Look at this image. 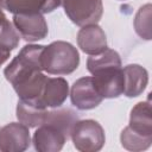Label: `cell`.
<instances>
[{
    "label": "cell",
    "mask_w": 152,
    "mask_h": 152,
    "mask_svg": "<svg viewBox=\"0 0 152 152\" xmlns=\"http://www.w3.org/2000/svg\"><path fill=\"white\" fill-rule=\"evenodd\" d=\"M124 72V95L137 97L142 94L148 83V72L139 64H128L122 68Z\"/></svg>",
    "instance_id": "4fadbf2b"
},
{
    "label": "cell",
    "mask_w": 152,
    "mask_h": 152,
    "mask_svg": "<svg viewBox=\"0 0 152 152\" xmlns=\"http://www.w3.org/2000/svg\"><path fill=\"white\" fill-rule=\"evenodd\" d=\"M13 25L20 37L26 42L42 40L48 36L49 28L45 18L40 13L13 14Z\"/></svg>",
    "instance_id": "ba28073f"
},
{
    "label": "cell",
    "mask_w": 152,
    "mask_h": 152,
    "mask_svg": "<svg viewBox=\"0 0 152 152\" xmlns=\"http://www.w3.org/2000/svg\"><path fill=\"white\" fill-rule=\"evenodd\" d=\"M70 100L72 106L80 110H89L96 108L103 100L97 91L93 78L84 76L74 82L70 89Z\"/></svg>",
    "instance_id": "8992f818"
},
{
    "label": "cell",
    "mask_w": 152,
    "mask_h": 152,
    "mask_svg": "<svg viewBox=\"0 0 152 152\" xmlns=\"http://www.w3.org/2000/svg\"><path fill=\"white\" fill-rule=\"evenodd\" d=\"M0 6L12 14H46L61 6V0H0Z\"/></svg>",
    "instance_id": "7c38bea8"
},
{
    "label": "cell",
    "mask_w": 152,
    "mask_h": 152,
    "mask_svg": "<svg viewBox=\"0 0 152 152\" xmlns=\"http://www.w3.org/2000/svg\"><path fill=\"white\" fill-rule=\"evenodd\" d=\"M31 137L28 127L21 122H11L0 128V151L23 152L28 148Z\"/></svg>",
    "instance_id": "52a82bcc"
},
{
    "label": "cell",
    "mask_w": 152,
    "mask_h": 152,
    "mask_svg": "<svg viewBox=\"0 0 152 152\" xmlns=\"http://www.w3.org/2000/svg\"><path fill=\"white\" fill-rule=\"evenodd\" d=\"M43 49L44 45H25L12 59V62L5 68V78L12 84V87L21 83L34 74L43 71L40 62Z\"/></svg>",
    "instance_id": "7a4b0ae2"
},
{
    "label": "cell",
    "mask_w": 152,
    "mask_h": 152,
    "mask_svg": "<svg viewBox=\"0 0 152 152\" xmlns=\"http://www.w3.org/2000/svg\"><path fill=\"white\" fill-rule=\"evenodd\" d=\"M10 56H11V52L10 51H5V50H1L0 49V66L10 58Z\"/></svg>",
    "instance_id": "ffe728a7"
},
{
    "label": "cell",
    "mask_w": 152,
    "mask_h": 152,
    "mask_svg": "<svg viewBox=\"0 0 152 152\" xmlns=\"http://www.w3.org/2000/svg\"><path fill=\"white\" fill-rule=\"evenodd\" d=\"M70 138L75 148L81 152L100 151L106 141L102 126L91 119L77 120L71 129Z\"/></svg>",
    "instance_id": "3957f363"
},
{
    "label": "cell",
    "mask_w": 152,
    "mask_h": 152,
    "mask_svg": "<svg viewBox=\"0 0 152 152\" xmlns=\"http://www.w3.org/2000/svg\"><path fill=\"white\" fill-rule=\"evenodd\" d=\"M128 126L137 133L152 137V112L150 100L141 101L132 108Z\"/></svg>",
    "instance_id": "9a60e30c"
},
{
    "label": "cell",
    "mask_w": 152,
    "mask_h": 152,
    "mask_svg": "<svg viewBox=\"0 0 152 152\" xmlns=\"http://www.w3.org/2000/svg\"><path fill=\"white\" fill-rule=\"evenodd\" d=\"M66 17L77 26L97 24L103 14L102 0H61Z\"/></svg>",
    "instance_id": "277c9868"
},
{
    "label": "cell",
    "mask_w": 152,
    "mask_h": 152,
    "mask_svg": "<svg viewBox=\"0 0 152 152\" xmlns=\"http://www.w3.org/2000/svg\"><path fill=\"white\" fill-rule=\"evenodd\" d=\"M49 108H45L37 102L20 100L17 104V118L19 122L28 128L39 127L46 122Z\"/></svg>",
    "instance_id": "5bb4252c"
},
{
    "label": "cell",
    "mask_w": 152,
    "mask_h": 152,
    "mask_svg": "<svg viewBox=\"0 0 152 152\" xmlns=\"http://www.w3.org/2000/svg\"><path fill=\"white\" fill-rule=\"evenodd\" d=\"M68 137L58 127L45 124L33 133V147L38 152H58L63 148Z\"/></svg>",
    "instance_id": "9c48e42d"
},
{
    "label": "cell",
    "mask_w": 152,
    "mask_h": 152,
    "mask_svg": "<svg viewBox=\"0 0 152 152\" xmlns=\"http://www.w3.org/2000/svg\"><path fill=\"white\" fill-rule=\"evenodd\" d=\"M40 62L43 70L50 75H69L78 68L80 53L72 44L57 40L44 45Z\"/></svg>",
    "instance_id": "6da1fadb"
},
{
    "label": "cell",
    "mask_w": 152,
    "mask_h": 152,
    "mask_svg": "<svg viewBox=\"0 0 152 152\" xmlns=\"http://www.w3.org/2000/svg\"><path fill=\"white\" fill-rule=\"evenodd\" d=\"M6 19V15H5V13H4V11H2V7L0 6V24L4 21Z\"/></svg>",
    "instance_id": "44dd1931"
},
{
    "label": "cell",
    "mask_w": 152,
    "mask_h": 152,
    "mask_svg": "<svg viewBox=\"0 0 152 152\" xmlns=\"http://www.w3.org/2000/svg\"><path fill=\"white\" fill-rule=\"evenodd\" d=\"M78 48L89 56H95L107 49V38L104 31L97 25H86L77 33Z\"/></svg>",
    "instance_id": "8fae6325"
},
{
    "label": "cell",
    "mask_w": 152,
    "mask_h": 152,
    "mask_svg": "<svg viewBox=\"0 0 152 152\" xmlns=\"http://www.w3.org/2000/svg\"><path fill=\"white\" fill-rule=\"evenodd\" d=\"M120 141L124 148L133 152H140L147 150L152 145V137L137 133L129 128V126H127L120 134Z\"/></svg>",
    "instance_id": "e0dca14e"
},
{
    "label": "cell",
    "mask_w": 152,
    "mask_h": 152,
    "mask_svg": "<svg viewBox=\"0 0 152 152\" xmlns=\"http://www.w3.org/2000/svg\"><path fill=\"white\" fill-rule=\"evenodd\" d=\"M93 82L103 99H115L124 93L122 65H110L91 72Z\"/></svg>",
    "instance_id": "5b68a950"
},
{
    "label": "cell",
    "mask_w": 152,
    "mask_h": 152,
    "mask_svg": "<svg viewBox=\"0 0 152 152\" xmlns=\"http://www.w3.org/2000/svg\"><path fill=\"white\" fill-rule=\"evenodd\" d=\"M20 42V34L15 26L7 19L0 24V49L5 51H13Z\"/></svg>",
    "instance_id": "ac0fdd59"
},
{
    "label": "cell",
    "mask_w": 152,
    "mask_h": 152,
    "mask_svg": "<svg viewBox=\"0 0 152 152\" xmlns=\"http://www.w3.org/2000/svg\"><path fill=\"white\" fill-rule=\"evenodd\" d=\"M77 120H78V115L76 112H74L70 108L58 107V108H51V109L49 108L48 119H46L45 124H50V125L58 127L69 138L71 129H72V127Z\"/></svg>",
    "instance_id": "2e32d148"
},
{
    "label": "cell",
    "mask_w": 152,
    "mask_h": 152,
    "mask_svg": "<svg viewBox=\"0 0 152 152\" xmlns=\"http://www.w3.org/2000/svg\"><path fill=\"white\" fill-rule=\"evenodd\" d=\"M68 96L69 83L65 78L48 77L43 87V90L36 102L45 108H58L65 102Z\"/></svg>",
    "instance_id": "30bf717a"
},
{
    "label": "cell",
    "mask_w": 152,
    "mask_h": 152,
    "mask_svg": "<svg viewBox=\"0 0 152 152\" xmlns=\"http://www.w3.org/2000/svg\"><path fill=\"white\" fill-rule=\"evenodd\" d=\"M151 4L141 6L134 18V28L139 37L150 40L151 39Z\"/></svg>",
    "instance_id": "d6986e66"
}]
</instances>
